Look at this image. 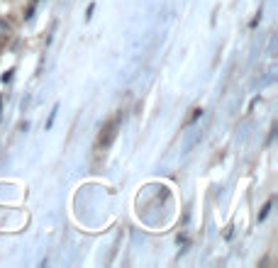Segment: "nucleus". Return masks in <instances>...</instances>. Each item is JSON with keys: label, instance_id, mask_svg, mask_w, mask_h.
Listing matches in <instances>:
<instances>
[{"label": "nucleus", "instance_id": "f257e3e1", "mask_svg": "<svg viewBox=\"0 0 278 268\" xmlns=\"http://www.w3.org/2000/svg\"><path fill=\"white\" fill-rule=\"evenodd\" d=\"M118 129H119V117H115V119H110V122L103 127L98 144H100V147H110V144L115 142V137H118Z\"/></svg>", "mask_w": 278, "mask_h": 268}, {"label": "nucleus", "instance_id": "f03ea898", "mask_svg": "<svg viewBox=\"0 0 278 268\" xmlns=\"http://www.w3.org/2000/svg\"><path fill=\"white\" fill-rule=\"evenodd\" d=\"M271 205H274V200H269V202L261 207V212H259V222H264V220H266V215L271 212Z\"/></svg>", "mask_w": 278, "mask_h": 268}, {"label": "nucleus", "instance_id": "7ed1b4c3", "mask_svg": "<svg viewBox=\"0 0 278 268\" xmlns=\"http://www.w3.org/2000/svg\"><path fill=\"white\" fill-rule=\"evenodd\" d=\"M200 115H202V110H200V108H196V110H191V117H188V122H186V124H193V122H196V119H198Z\"/></svg>", "mask_w": 278, "mask_h": 268}, {"label": "nucleus", "instance_id": "20e7f679", "mask_svg": "<svg viewBox=\"0 0 278 268\" xmlns=\"http://www.w3.org/2000/svg\"><path fill=\"white\" fill-rule=\"evenodd\" d=\"M10 35V25H5L2 20H0V37H7Z\"/></svg>", "mask_w": 278, "mask_h": 268}]
</instances>
